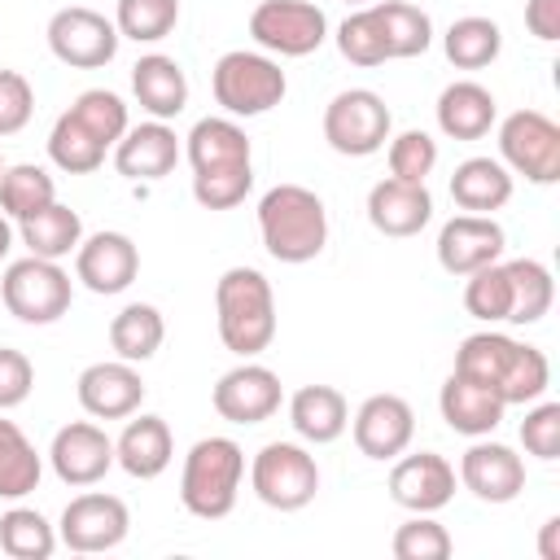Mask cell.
Segmentation results:
<instances>
[{"mask_svg":"<svg viewBox=\"0 0 560 560\" xmlns=\"http://www.w3.org/2000/svg\"><path fill=\"white\" fill-rule=\"evenodd\" d=\"M389 499L407 512H442L455 499V464L438 451L398 455L389 468Z\"/></svg>","mask_w":560,"mask_h":560,"instance_id":"16","label":"cell"},{"mask_svg":"<svg viewBox=\"0 0 560 560\" xmlns=\"http://www.w3.org/2000/svg\"><path fill=\"white\" fill-rule=\"evenodd\" d=\"M31 389H35V368H31V359H26L22 350L0 346V411L22 407V402L31 398Z\"/></svg>","mask_w":560,"mask_h":560,"instance_id":"48","label":"cell"},{"mask_svg":"<svg viewBox=\"0 0 560 560\" xmlns=\"http://www.w3.org/2000/svg\"><path fill=\"white\" fill-rule=\"evenodd\" d=\"M451 197L468 214H494L512 201V171L499 158H464L451 171Z\"/></svg>","mask_w":560,"mask_h":560,"instance_id":"28","label":"cell"},{"mask_svg":"<svg viewBox=\"0 0 560 560\" xmlns=\"http://www.w3.org/2000/svg\"><path fill=\"white\" fill-rule=\"evenodd\" d=\"M214 324H219V341L232 354L241 359L262 354L276 337L271 280L258 267H228L214 284Z\"/></svg>","mask_w":560,"mask_h":560,"instance_id":"2","label":"cell"},{"mask_svg":"<svg viewBox=\"0 0 560 560\" xmlns=\"http://www.w3.org/2000/svg\"><path fill=\"white\" fill-rule=\"evenodd\" d=\"M394 556L398 560H446L451 556V534L446 525L433 521V512H411V521H402L394 529Z\"/></svg>","mask_w":560,"mask_h":560,"instance_id":"45","label":"cell"},{"mask_svg":"<svg viewBox=\"0 0 560 560\" xmlns=\"http://www.w3.org/2000/svg\"><path fill=\"white\" fill-rule=\"evenodd\" d=\"M0 551L13 560H48L57 551V529L35 508H9L0 516Z\"/></svg>","mask_w":560,"mask_h":560,"instance_id":"38","label":"cell"},{"mask_svg":"<svg viewBox=\"0 0 560 560\" xmlns=\"http://www.w3.org/2000/svg\"><path fill=\"white\" fill-rule=\"evenodd\" d=\"M0 171H4V158H0Z\"/></svg>","mask_w":560,"mask_h":560,"instance_id":"53","label":"cell"},{"mask_svg":"<svg viewBox=\"0 0 560 560\" xmlns=\"http://www.w3.org/2000/svg\"><path fill=\"white\" fill-rule=\"evenodd\" d=\"M547 385H551L547 354L538 346H525L521 341L516 354H512V363H508V372H503V381H499V398L508 407H525V402H538L547 394Z\"/></svg>","mask_w":560,"mask_h":560,"instance_id":"41","label":"cell"},{"mask_svg":"<svg viewBox=\"0 0 560 560\" xmlns=\"http://www.w3.org/2000/svg\"><path fill=\"white\" fill-rule=\"evenodd\" d=\"M280 376L267 368V363H254V359H241L236 368H228L219 381H214V411L232 424H262L280 411Z\"/></svg>","mask_w":560,"mask_h":560,"instance_id":"12","label":"cell"},{"mask_svg":"<svg viewBox=\"0 0 560 560\" xmlns=\"http://www.w3.org/2000/svg\"><path fill=\"white\" fill-rule=\"evenodd\" d=\"M74 394H79V407L92 420H127L144 402V381L136 372V363H127V359H101V363H88L79 372Z\"/></svg>","mask_w":560,"mask_h":560,"instance_id":"14","label":"cell"},{"mask_svg":"<svg viewBox=\"0 0 560 560\" xmlns=\"http://www.w3.org/2000/svg\"><path fill=\"white\" fill-rule=\"evenodd\" d=\"M508 306H512V284H508V267L503 262H486L472 276H464V311L481 324H508Z\"/></svg>","mask_w":560,"mask_h":560,"instance_id":"39","label":"cell"},{"mask_svg":"<svg viewBox=\"0 0 560 560\" xmlns=\"http://www.w3.org/2000/svg\"><path fill=\"white\" fill-rule=\"evenodd\" d=\"M438 411H442V420H446V429H451V433H464V438H490V433L499 429V420H503L508 402H503L490 385H481V381H472V376L451 372V376L442 381Z\"/></svg>","mask_w":560,"mask_h":560,"instance_id":"23","label":"cell"},{"mask_svg":"<svg viewBox=\"0 0 560 560\" xmlns=\"http://www.w3.org/2000/svg\"><path fill=\"white\" fill-rule=\"evenodd\" d=\"M508 267V284H512V306H508V324H538L551 302H556V280L547 271V262L538 258H512Z\"/></svg>","mask_w":560,"mask_h":560,"instance_id":"33","label":"cell"},{"mask_svg":"<svg viewBox=\"0 0 560 560\" xmlns=\"http://www.w3.org/2000/svg\"><path fill=\"white\" fill-rule=\"evenodd\" d=\"M48 464L66 486H96L114 468V438L92 420H70L52 433Z\"/></svg>","mask_w":560,"mask_h":560,"instance_id":"15","label":"cell"},{"mask_svg":"<svg viewBox=\"0 0 560 560\" xmlns=\"http://www.w3.org/2000/svg\"><path fill=\"white\" fill-rule=\"evenodd\" d=\"M438 131L446 140H486L494 118H499V105H494V92L481 88L477 79H455L442 88L438 96Z\"/></svg>","mask_w":560,"mask_h":560,"instance_id":"25","label":"cell"},{"mask_svg":"<svg viewBox=\"0 0 560 560\" xmlns=\"http://www.w3.org/2000/svg\"><path fill=\"white\" fill-rule=\"evenodd\" d=\"M44 35H48L52 57L61 66H70V70H101V66H109L114 52H118V39H122L118 26L105 13L83 9V4L57 9L48 18V31Z\"/></svg>","mask_w":560,"mask_h":560,"instance_id":"10","label":"cell"},{"mask_svg":"<svg viewBox=\"0 0 560 560\" xmlns=\"http://www.w3.org/2000/svg\"><path fill=\"white\" fill-rule=\"evenodd\" d=\"M538 556H542V560H560V516H547V521H542Z\"/></svg>","mask_w":560,"mask_h":560,"instance_id":"50","label":"cell"},{"mask_svg":"<svg viewBox=\"0 0 560 560\" xmlns=\"http://www.w3.org/2000/svg\"><path fill=\"white\" fill-rule=\"evenodd\" d=\"M52 201H57V184H52V175H48L44 166L18 162V166H4V171H0V210H4L13 223L39 214V210L52 206Z\"/></svg>","mask_w":560,"mask_h":560,"instance_id":"36","label":"cell"},{"mask_svg":"<svg viewBox=\"0 0 560 560\" xmlns=\"http://www.w3.org/2000/svg\"><path fill=\"white\" fill-rule=\"evenodd\" d=\"M48 158H52V166L66 171V175H92V171L105 162V144L66 109V114L52 122V131H48Z\"/></svg>","mask_w":560,"mask_h":560,"instance_id":"37","label":"cell"},{"mask_svg":"<svg viewBox=\"0 0 560 560\" xmlns=\"http://www.w3.org/2000/svg\"><path fill=\"white\" fill-rule=\"evenodd\" d=\"M516 346H521L516 337L494 332V328L472 332V337H464V341H459V350H455V368H451V372L472 376V381H481V385H490V389L499 394V381H503V372H508V363H512Z\"/></svg>","mask_w":560,"mask_h":560,"instance_id":"34","label":"cell"},{"mask_svg":"<svg viewBox=\"0 0 560 560\" xmlns=\"http://www.w3.org/2000/svg\"><path fill=\"white\" fill-rule=\"evenodd\" d=\"M35 114V88L22 70H0V136H18Z\"/></svg>","mask_w":560,"mask_h":560,"instance_id":"47","label":"cell"},{"mask_svg":"<svg viewBox=\"0 0 560 560\" xmlns=\"http://www.w3.org/2000/svg\"><path fill=\"white\" fill-rule=\"evenodd\" d=\"M136 271H140V249L127 232H92L74 249V276L101 298L131 289Z\"/></svg>","mask_w":560,"mask_h":560,"instance_id":"19","label":"cell"},{"mask_svg":"<svg viewBox=\"0 0 560 560\" xmlns=\"http://www.w3.org/2000/svg\"><path fill=\"white\" fill-rule=\"evenodd\" d=\"M394 131L389 105L372 88H346L324 105V140L341 158H372Z\"/></svg>","mask_w":560,"mask_h":560,"instance_id":"6","label":"cell"},{"mask_svg":"<svg viewBox=\"0 0 560 560\" xmlns=\"http://www.w3.org/2000/svg\"><path fill=\"white\" fill-rule=\"evenodd\" d=\"M346 4H372V0H346Z\"/></svg>","mask_w":560,"mask_h":560,"instance_id":"52","label":"cell"},{"mask_svg":"<svg viewBox=\"0 0 560 560\" xmlns=\"http://www.w3.org/2000/svg\"><path fill=\"white\" fill-rule=\"evenodd\" d=\"M13 249V228H9V214L0 210V258Z\"/></svg>","mask_w":560,"mask_h":560,"instance_id":"51","label":"cell"},{"mask_svg":"<svg viewBox=\"0 0 560 560\" xmlns=\"http://www.w3.org/2000/svg\"><path fill=\"white\" fill-rule=\"evenodd\" d=\"M179 22V0H118L114 9V26L122 39L136 44H158L175 31Z\"/></svg>","mask_w":560,"mask_h":560,"instance_id":"40","label":"cell"},{"mask_svg":"<svg viewBox=\"0 0 560 560\" xmlns=\"http://www.w3.org/2000/svg\"><path fill=\"white\" fill-rule=\"evenodd\" d=\"M70 114L105 144V149H114L118 140H122V131L131 127L127 122V105H122V96L118 92H105V88H88V92H79L74 96V105H70Z\"/></svg>","mask_w":560,"mask_h":560,"instance_id":"42","label":"cell"},{"mask_svg":"<svg viewBox=\"0 0 560 560\" xmlns=\"http://www.w3.org/2000/svg\"><path fill=\"white\" fill-rule=\"evenodd\" d=\"M372 13L381 22L389 61L394 57H420V52H429L433 22H429V13L420 4H407V0H372Z\"/></svg>","mask_w":560,"mask_h":560,"instance_id":"32","label":"cell"},{"mask_svg":"<svg viewBox=\"0 0 560 560\" xmlns=\"http://www.w3.org/2000/svg\"><path fill=\"white\" fill-rule=\"evenodd\" d=\"M337 52H341L350 66H385V61H389V48H385V35H381V22H376L372 4L354 9V13L337 26Z\"/></svg>","mask_w":560,"mask_h":560,"instance_id":"43","label":"cell"},{"mask_svg":"<svg viewBox=\"0 0 560 560\" xmlns=\"http://www.w3.org/2000/svg\"><path fill=\"white\" fill-rule=\"evenodd\" d=\"M179 136L175 127H166L162 118H149L140 127H127L122 140L114 144V166L122 179H136V184H153V179H166L179 162Z\"/></svg>","mask_w":560,"mask_h":560,"instance_id":"20","label":"cell"},{"mask_svg":"<svg viewBox=\"0 0 560 560\" xmlns=\"http://www.w3.org/2000/svg\"><path fill=\"white\" fill-rule=\"evenodd\" d=\"M184 153L192 162V175H228V171H254L249 136L236 118H197L184 136Z\"/></svg>","mask_w":560,"mask_h":560,"instance_id":"21","label":"cell"},{"mask_svg":"<svg viewBox=\"0 0 560 560\" xmlns=\"http://www.w3.org/2000/svg\"><path fill=\"white\" fill-rule=\"evenodd\" d=\"M131 92H136V101H140V109L149 118L166 122V118L184 114V105H188V74H184V66L175 57L144 52L131 66Z\"/></svg>","mask_w":560,"mask_h":560,"instance_id":"26","label":"cell"},{"mask_svg":"<svg viewBox=\"0 0 560 560\" xmlns=\"http://www.w3.org/2000/svg\"><path fill=\"white\" fill-rule=\"evenodd\" d=\"M44 477V459L31 438L0 416V499H26Z\"/></svg>","mask_w":560,"mask_h":560,"instance_id":"35","label":"cell"},{"mask_svg":"<svg viewBox=\"0 0 560 560\" xmlns=\"http://www.w3.org/2000/svg\"><path fill=\"white\" fill-rule=\"evenodd\" d=\"M258 503L276 512H302L319 490V464L302 442H267L249 464Z\"/></svg>","mask_w":560,"mask_h":560,"instance_id":"7","label":"cell"},{"mask_svg":"<svg viewBox=\"0 0 560 560\" xmlns=\"http://www.w3.org/2000/svg\"><path fill=\"white\" fill-rule=\"evenodd\" d=\"M18 232H22V245H26L35 258L61 262V258H70V254L79 249V241H83V219H79V210L52 201V206H44L39 214L22 219Z\"/></svg>","mask_w":560,"mask_h":560,"instance_id":"30","label":"cell"},{"mask_svg":"<svg viewBox=\"0 0 560 560\" xmlns=\"http://www.w3.org/2000/svg\"><path fill=\"white\" fill-rule=\"evenodd\" d=\"M166 341V319L153 302H127L109 319V346L127 363H149Z\"/></svg>","mask_w":560,"mask_h":560,"instance_id":"29","label":"cell"},{"mask_svg":"<svg viewBox=\"0 0 560 560\" xmlns=\"http://www.w3.org/2000/svg\"><path fill=\"white\" fill-rule=\"evenodd\" d=\"M289 424L302 442L328 446L350 429V407H346L341 389H332V385H302L289 398Z\"/></svg>","mask_w":560,"mask_h":560,"instance_id":"27","label":"cell"},{"mask_svg":"<svg viewBox=\"0 0 560 560\" xmlns=\"http://www.w3.org/2000/svg\"><path fill=\"white\" fill-rule=\"evenodd\" d=\"M350 433L368 459H398L416 438V411L398 394H372L350 416Z\"/></svg>","mask_w":560,"mask_h":560,"instance_id":"13","label":"cell"},{"mask_svg":"<svg viewBox=\"0 0 560 560\" xmlns=\"http://www.w3.org/2000/svg\"><path fill=\"white\" fill-rule=\"evenodd\" d=\"M175 459V438H171V424L162 416H136L122 424L118 442H114V464L136 477V481H153L171 468Z\"/></svg>","mask_w":560,"mask_h":560,"instance_id":"24","label":"cell"},{"mask_svg":"<svg viewBox=\"0 0 560 560\" xmlns=\"http://www.w3.org/2000/svg\"><path fill=\"white\" fill-rule=\"evenodd\" d=\"M499 162L529 184L560 179V127L542 109H516L499 122Z\"/></svg>","mask_w":560,"mask_h":560,"instance_id":"8","label":"cell"},{"mask_svg":"<svg viewBox=\"0 0 560 560\" xmlns=\"http://www.w3.org/2000/svg\"><path fill=\"white\" fill-rule=\"evenodd\" d=\"M210 88H214V105H223L228 118H258V114H267L284 101L289 79H284L276 57L232 48L214 61Z\"/></svg>","mask_w":560,"mask_h":560,"instance_id":"4","label":"cell"},{"mask_svg":"<svg viewBox=\"0 0 560 560\" xmlns=\"http://www.w3.org/2000/svg\"><path fill=\"white\" fill-rule=\"evenodd\" d=\"M433 219V197L424 184H407V179H376L368 192V223L381 236H416L424 232V223Z\"/></svg>","mask_w":560,"mask_h":560,"instance_id":"22","label":"cell"},{"mask_svg":"<svg viewBox=\"0 0 560 560\" xmlns=\"http://www.w3.org/2000/svg\"><path fill=\"white\" fill-rule=\"evenodd\" d=\"M249 35L262 52L311 57L328 39V18L311 0H262L249 13Z\"/></svg>","mask_w":560,"mask_h":560,"instance_id":"9","label":"cell"},{"mask_svg":"<svg viewBox=\"0 0 560 560\" xmlns=\"http://www.w3.org/2000/svg\"><path fill=\"white\" fill-rule=\"evenodd\" d=\"M0 298H4V311L22 324H57L70 311L74 284H70V271L61 262L26 254V258L4 267Z\"/></svg>","mask_w":560,"mask_h":560,"instance_id":"5","label":"cell"},{"mask_svg":"<svg viewBox=\"0 0 560 560\" xmlns=\"http://www.w3.org/2000/svg\"><path fill=\"white\" fill-rule=\"evenodd\" d=\"M258 236L276 262H311L328 245V210L324 197L302 184H276L258 197Z\"/></svg>","mask_w":560,"mask_h":560,"instance_id":"1","label":"cell"},{"mask_svg":"<svg viewBox=\"0 0 560 560\" xmlns=\"http://www.w3.org/2000/svg\"><path fill=\"white\" fill-rule=\"evenodd\" d=\"M525 26L534 39L556 44L560 39V0H525Z\"/></svg>","mask_w":560,"mask_h":560,"instance_id":"49","label":"cell"},{"mask_svg":"<svg viewBox=\"0 0 560 560\" xmlns=\"http://www.w3.org/2000/svg\"><path fill=\"white\" fill-rule=\"evenodd\" d=\"M389 175L394 179H407V184H424L438 166V140L420 127H407L398 136H389Z\"/></svg>","mask_w":560,"mask_h":560,"instance_id":"44","label":"cell"},{"mask_svg":"<svg viewBox=\"0 0 560 560\" xmlns=\"http://www.w3.org/2000/svg\"><path fill=\"white\" fill-rule=\"evenodd\" d=\"M521 446L542 459V464H556L560 459V402H534L521 420Z\"/></svg>","mask_w":560,"mask_h":560,"instance_id":"46","label":"cell"},{"mask_svg":"<svg viewBox=\"0 0 560 560\" xmlns=\"http://www.w3.org/2000/svg\"><path fill=\"white\" fill-rule=\"evenodd\" d=\"M503 245H508V236H503L494 214H468L464 210V214L442 223V232H438V262H442L446 276H472L477 267L499 262Z\"/></svg>","mask_w":560,"mask_h":560,"instance_id":"17","label":"cell"},{"mask_svg":"<svg viewBox=\"0 0 560 560\" xmlns=\"http://www.w3.org/2000/svg\"><path fill=\"white\" fill-rule=\"evenodd\" d=\"M459 481L481 503H512L525 490V459L490 438H472V446L459 455Z\"/></svg>","mask_w":560,"mask_h":560,"instance_id":"18","label":"cell"},{"mask_svg":"<svg viewBox=\"0 0 560 560\" xmlns=\"http://www.w3.org/2000/svg\"><path fill=\"white\" fill-rule=\"evenodd\" d=\"M442 52L455 70H486L503 52V31L494 18H481V13L455 18L442 35Z\"/></svg>","mask_w":560,"mask_h":560,"instance_id":"31","label":"cell"},{"mask_svg":"<svg viewBox=\"0 0 560 560\" xmlns=\"http://www.w3.org/2000/svg\"><path fill=\"white\" fill-rule=\"evenodd\" d=\"M245 477V451L232 438H201L188 446L179 468V503L197 521H223L236 508Z\"/></svg>","mask_w":560,"mask_h":560,"instance_id":"3","label":"cell"},{"mask_svg":"<svg viewBox=\"0 0 560 560\" xmlns=\"http://www.w3.org/2000/svg\"><path fill=\"white\" fill-rule=\"evenodd\" d=\"M131 529V512L118 494H105V490H88V494H74L57 521V542H66L70 551L79 556H92V551H109L127 538Z\"/></svg>","mask_w":560,"mask_h":560,"instance_id":"11","label":"cell"}]
</instances>
